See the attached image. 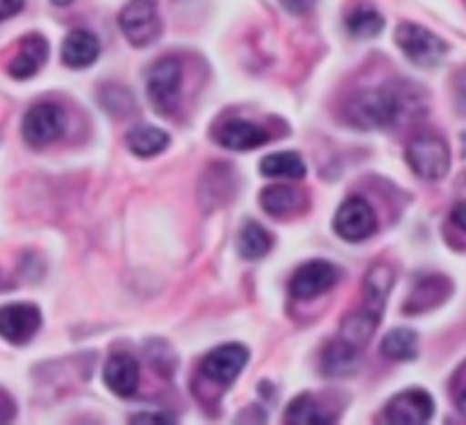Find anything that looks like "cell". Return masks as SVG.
Segmentation results:
<instances>
[{
	"instance_id": "6da1fadb",
	"label": "cell",
	"mask_w": 466,
	"mask_h": 425,
	"mask_svg": "<svg viewBox=\"0 0 466 425\" xmlns=\"http://www.w3.org/2000/svg\"><path fill=\"white\" fill-rule=\"evenodd\" d=\"M414 100L405 96L399 86H382V89H367L355 94L346 103V118L350 126L362 127V130H385L399 123L405 109Z\"/></svg>"
},
{
	"instance_id": "f1b7e54d",
	"label": "cell",
	"mask_w": 466,
	"mask_h": 425,
	"mask_svg": "<svg viewBox=\"0 0 466 425\" xmlns=\"http://www.w3.org/2000/svg\"><path fill=\"white\" fill-rule=\"evenodd\" d=\"M23 5H25V0H0V23L16 16L23 9Z\"/></svg>"
},
{
	"instance_id": "30bf717a",
	"label": "cell",
	"mask_w": 466,
	"mask_h": 425,
	"mask_svg": "<svg viewBox=\"0 0 466 425\" xmlns=\"http://www.w3.org/2000/svg\"><path fill=\"white\" fill-rule=\"evenodd\" d=\"M435 414V400L423 390L400 391L387 403L385 421L396 425H421L428 423Z\"/></svg>"
},
{
	"instance_id": "ac0fdd59",
	"label": "cell",
	"mask_w": 466,
	"mask_h": 425,
	"mask_svg": "<svg viewBox=\"0 0 466 425\" xmlns=\"http://www.w3.org/2000/svg\"><path fill=\"white\" fill-rule=\"evenodd\" d=\"M259 203H262V207L267 209L268 214H273V217H285V214L303 209L308 200H305L303 191L294 189V187L273 185V187H268V189L262 191V196H259Z\"/></svg>"
},
{
	"instance_id": "2e32d148",
	"label": "cell",
	"mask_w": 466,
	"mask_h": 425,
	"mask_svg": "<svg viewBox=\"0 0 466 425\" xmlns=\"http://www.w3.org/2000/svg\"><path fill=\"white\" fill-rule=\"evenodd\" d=\"M396 271L387 264H376V267L369 268L367 278H364V296H367L369 312L378 314L380 317L382 309H385L387 299L391 294V287H394Z\"/></svg>"
},
{
	"instance_id": "7c38bea8",
	"label": "cell",
	"mask_w": 466,
	"mask_h": 425,
	"mask_svg": "<svg viewBox=\"0 0 466 425\" xmlns=\"http://www.w3.org/2000/svg\"><path fill=\"white\" fill-rule=\"evenodd\" d=\"M271 139L267 130L258 123L244 121V118H230L221 123L217 130V141L228 150H255Z\"/></svg>"
},
{
	"instance_id": "9c48e42d",
	"label": "cell",
	"mask_w": 466,
	"mask_h": 425,
	"mask_svg": "<svg viewBox=\"0 0 466 425\" xmlns=\"http://www.w3.org/2000/svg\"><path fill=\"white\" fill-rule=\"evenodd\" d=\"M337 280H339L337 267H332L326 259H312V262L303 264V267L291 276L289 291L294 299L309 300L330 291L332 287L337 285Z\"/></svg>"
},
{
	"instance_id": "603a6c76",
	"label": "cell",
	"mask_w": 466,
	"mask_h": 425,
	"mask_svg": "<svg viewBox=\"0 0 466 425\" xmlns=\"http://www.w3.org/2000/svg\"><path fill=\"white\" fill-rule=\"evenodd\" d=\"M127 148L139 157H153L159 155L168 146V135L153 126H137L126 137Z\"/></svg>"
},
{
	"instance_id": "5bb4252c",
	"label": "cell",
	"mask_w": 466,
	"mask_h": 425,
	"mask_svg": "<svg viewBox=\"0 0 466 425\" xmlns=\"http://www.w3.org/2000/svg\"><path fill=\"white\" fill-rule=\"evenodd\" d=\"M105 385L116 396H132L139 387V364L132 355H112L105 364Z\"/></svg>"
},
{
	"instance_id": "cb8c5ba5",
	"label": "cell",
	"mask_w": 466,
	"mask_h": 425,
	"mask_svg": "<svg viewBox=\"0 0 466 425\" xmlns=\"http://www.w3.org/2000/svg\"><path fill=\"white\" fill-rule=\"evenodd\" d=\"M271 235L264 230L259 223L248 221L244 228H241L239 237H237V248H239V255L246 259H259L271 250Z\"/></svg>"
},
{
	"instance_id": "52a82bcc",
	"label": "cell",
	"mask_w": 466,
	"mask_h": 425,
	"mask_svg": "<svg viewBox=\"0 0 466 425\" xmlns=\"http://www.w3.org/2000/svg\"><path fill=\"white\" fill-rule=\"evenodd\" d=\"M41 312L32 303H9L0 308V337L14 346H23L39 332Z\"/></svg>"
},
{
	"instance_id": "d6a6232c",
	"label": "cell",
	"mask_w": 466,
	"mask_h": 425,
	"mask_svg": "<svg viewBox=\"0 0 466 425\" xmlns=\"http://www.w3.org/2000/svg\"><path fill=\"white\" fill-rule=\"evenodd\" d=\"M458 405H460V412H462V414H464V417H466V391H464V394H462V396H460Z\"/></svg>"
},
{
	"instance_id": "7402d4cb",
	"label": "cell",
	"mask_w": 466,
	"mask_h": 425,
	"mask_svg": "<svg viewBox=\"0 0 466 425\" xmlns=\"http://www.w3.org/2000/svg\"><path fill=\"white\" fill-rule=\"evenodd\" d=\"M380 353L391 362H410L419 355V339L417 332L408 328H396L387 332L380 344Z\"/></svg>"
},
{
	"instance_id": "d4e9b609",
	"label": "cell",
	"mask_w": 466,
	"mask_h": 425,
	"mask_svg": "<svg viewBox=\"0 0 466 425\" xmlns=\"http://www.w3.org/2000/svg\"><path fill=\"white\" fill-rule=\"evenodd\" d=\"M285 421L294 425H326L335 421V419L328 417L326 410H323L312 396L303 394L299 396V399L291 400V405L287 408Z\"/></svg>"
},
{
	"instance_id": "ffe728a7",
	"label": "cell",
	"mask_w": 466,
	"mask_h": 425,
	"mask_svg": "<svg viewBox=\"0 0 466 425\" xmlns=\"http://www.w3.org/2000/svg\"><path fill=\"white\" fill-rule=\"evenodd\" d=\"M378 314L373 312H358V314H350L349 319H344L341 323V330H339V339L350 344L353 349L362 350L367 349V344L371 341V337L376 335V328H378Z\"/></svg>"
},
{
	"instance_id": "3957f363",
	"label": "cell",
	"mask_w": 466,
	"mask_h": 425,
	"mask_svg": "<svg viewBox=\"0 0 466 425\" xmlns=\"http://www.w3.org/2000/svg\"><path fill=\"white\" fill-rule=\"evenodd\" d=\"M396 44L403 50L405 57L412 64L421 68H432L446 57L449 53V46L444 39L435 35V32L426 30L423 25L417 23H400L399 30H396Z\"/></svg>"
},
{
	"instance_id": "277c9868",
	"label": "cell",
	"mask_w": 466,
	"mask_h": 425,
	"mask_svg": "<svg viewBox=\"0 0 466 425\" xmlns=\"http://www.w3.org/2000/svg\"><path fill=\"white\" fill-rule=\"evenodd\" d=\"M118 25L132 46L137 48L150 46L162 35L157 0H127L126 7L118 14Z\"/></svg>"
},
{
	"instance_id": "4fadbf2b",
	"label": "cell",
	"mask_w": 466,
	"mask_h": 425,
	"mask_svg": "<svg viewBox=\"0 0 466 425\" xmlns=\"http://www.w3.org/2000/svg\"><path fill=\"white\" fill-rule=\"evenodd\" d=\"M48 59V41L41 35H27L18 41V53L9 62L7 73L14 80H27L36 76Z\"/></svg>"
},
{
	"instance_id": "1f68e13d",
	"label": "cell",
	"mask_w": 466,
	"mask_h": 425,
	"mask_svg": "<svg viewBox=\"0 0 466 425\" xmlns=\"http://www.w3.org/2000/svg\"><path fill=\"white\" fill-rule=\"evenodd\" d=\"M132 423H173L171 417H164V414H157V417H148V414H141V417H132Z\"/></svg>"
},
{
	"instance_id": "e0dca14e",
	"label": "cell",
	"mask_w": 466,
	"mask_h": 425,
	"mask_svg": "<svg viewBox=\"0 0 466 425\" xmlns=\"http://www.w3.org/2000/svg\"><path fill=\"white\" fill-rule=\"evenodd\" d=\"M451 282L441 276H431L426 280L419 282L410 294L408 303H405V312L408 314H421L440 305L441 300L449 296Z\"/></svg>"
},
{
	"instance_id": "5b68a950",
	"label": "cell",
	"mask_w": 466,
	"mask_h": 425,
	"mask_svg": "<svg viewBox=\"0 0 466 425\" xmlns=\"http://www.w3.org/2000/svg\"><path fill=\"white\" fill-rule=\"evenodd\" d=\"M66 130V114L55 103H39L30 107L23 116V139L32 148H46Z\"/></svg>"
},
{
	"instance_id": "836d02e7",
	"label": "cell",
	"mask_w": 466,
	"mask_h": 425,
	"mask_svg": "<svg viewBox=\"0 0 466 425\" xmlns=\"http://www.w3.org/2000/svg\"><path fill=\"white\" fill-rule=\"evenodd\" d=\"M53 3L55 5H68V3H71V0H53Z\"/></svg>"
},
{
	"instance_id": "d6986e66",
	"label": "cell",
	"mask_w": 466,
	"mask_h": 425,
	"mask_svg": "<svg viewBox=\"0 0 466 425\" xmlns=\"http://www.w3.org/2000/svg\"><path fill=\"white\" fill-rule=\"evenodd\" d=\"M360 364H362V359H360V350L353 349L350 344H346V341L337 339L332 341L330 346L326 349V353H323V359H321V369L328 373V376H350V373H355L360 369Z\"/></svg>"
},
{
	"instance_id": "8fae6325",
	"label": "cell",
	"mask_w": 466,
	"mask_h": 425,
	"mask_svg": "<svg viewBox=\"0 0 466 425\" xmlns=\"http://www.w3.org/2000/svg\"><path fill=\"white\" fill-rule=\"evenodd\" d=\"M248 364V349L241 344H223L203 359V376L217 385H232Z\"/></svg>"
},
{
	"instance_id": "f546056e",
	"label": "cell",
	"mask_w": 466,
	"mask_h": 425,
	"mask_svg": "<svg viewBox=\"0 0 466 425\" xmlns=\"http://www.w3.org/2000/svg\"><path fill=\"white\" fill-rule=\"evenodd\" d=\"M14 412H16V408H14L12 399H9V396L0 390V423L9 421V419L14 417Z\"/></svg>"
},
{
	"instance_id": "4316f807",
	"label": "cell",
	"mask_w": 466,
	"mask_h": 425,
	"mask_svg": "<svg viewBox=\"0 0 466 425\" xmlns=\"http://www.w3.org/2000/svg\"><path fill=\"white\" fill-rule=\"evenodd\" d=\"M453 100H455V109H458L462 116H466V68L455 76L453 80Z\"/></svg>"
},
{
	"instance_id": "ba28073f",
	"label": "cell",
	"mask_w": 466,
	"mask_h": 425,
	"mask_svg": "<svg viewBox=\"0 0 466 425\" xmlns=\"http://www.w3.org/2000/svg\"><path fill=\"white\" fill-rule=\"evenodd\" d=\"M376 226L378 221L373 207L358 196L346 200L335 217V232L341 239L353 241V244L369 239L376 232Z\"/></svg>"
},
{
	"instance_id": "7a4b0ae2",
	"label": "cell",
	"mask_w": 466,
	"mask_h": 425,
	"mask_svg": "<svg viewBox=\"0 0 466 425\" xmlns=\"http://www.w3.org/2000/svg\"><path fill=\"white\" fill-rule=\"evenodd\" d=\"M410 168L417 173L421 180L440 182L449 176L451 168V150L449 144L440 135H419L410 141L405 150Z\"/></svg>"
},
{
	"instance_id": "8992f818",
	"label": "cell",
	"mask_w": 466,
	"mask_h": 425,
	"mask_svg": "<svg viewBox=\"0 0 466 425\" xmlns=\"http://www.w3.org/2000/svg\"><path fill=\"white\" fill-rule=\"evenodd\" d=\"M182 86V66L176 57H164L148 71V98L157 112L176 109Z\"/></svg>"
},
{
	"instance_id": "83f0119b",
	"label": "cell",
	"mask_w": 466,
	"mask_h": 425,
	"mask_svg": "<svg viewBox=\"0 0 466 425\" xmlns=\"http://www.w3.org/2000/svg\"><path fill=\"white\" fill-rule=\"evenodd\" d=\"M314 5H317V0H282V7L287 12L296 14V16H303V14L312 12Z\"/></svg>"
},
{
	"instance_id": "9a60e30c",
	"label": "cell",
	"mask_w": 466,
	"mask_h": 425,
	"mask_svg": "<svg viewBox=\"0 0 466 425\" xmlns=\"http://www.w3.org/2000/svg\"><path fill=\"white\" fill-rule=\"evenodd\" d=\"M100 41L89 30L68 32L62 44V62L71 68H86L98 59Z\"/></svg>"
},
{
	"instance_id": "4dcf8cb0",
	"label": "cell",
	"mask_w": 466,
	"mask_h": 425,
	"mask_svg": "<svg viewBox=\"0 0 466 425\" xmlns=\"http://www.w3.org/2000/svg\"><path fill=\"white\" fill-rule=\"evenodd\" d=\"M451 221H453L460 230L466 232V200L455 205L453 212H451Z\"/></svg>"
},
{
	"instance_id": "484cf974",
	"label": "cell",
	"mask_w": 466,
	"mask_h": 425,
	"mask_svg": "<svg viewBox=\"0 0 466 425\" xmlns=\"http://www.w3.org/2000/svg\"><path fill=\"white\" fill-rule=\"evenodd\" d=\"M385 27V18L373 7H358L346 16V30L355 39H373Z\"/></svg>"
},
{
	"instance_id": "44dd1931",
	"label": "cell",
	"mask_w": 466,
	"mask_h": 425,
	"mask_svg": "<svg viewBox=\"0 0 466 425\" xmlns=\"http://www.w3.org/2000/svg\"><path fill=\"white\" fill-rule=\"evenodd\" d=\"M259 171L267 177H285V180H300L308 173L303 157L294 150H285V153L267 155L259 164Z\"/></svg>"
}]
</instances>
